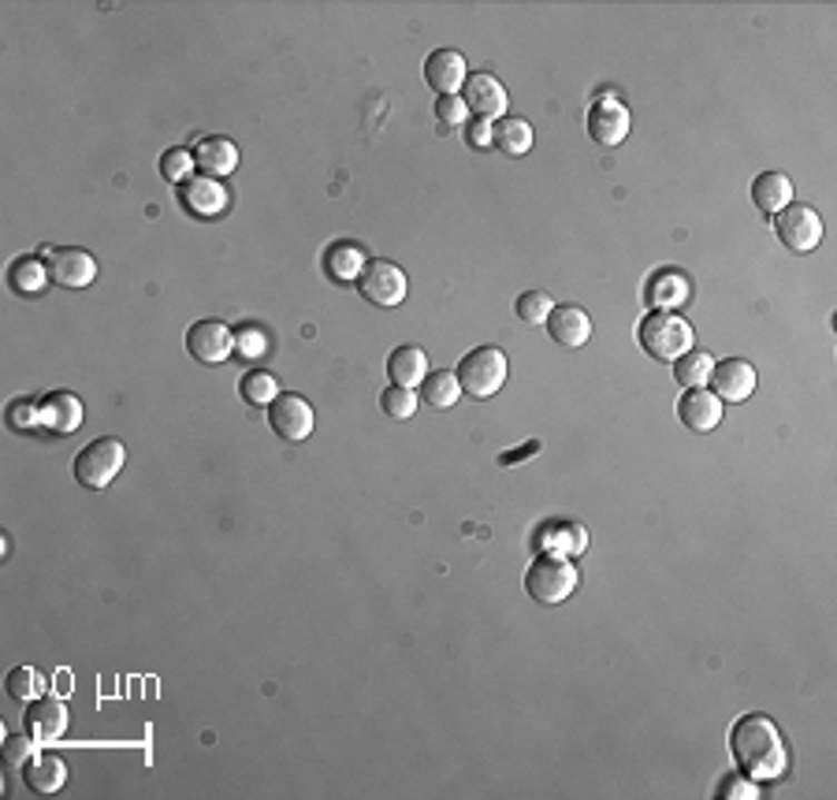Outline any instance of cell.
<instances>
[{"label":"cell","instance_id":"obj_1","mask_svg":"<svg viewBox=\"0 0 837 800\" xmlns=\"http://www.w3.org/2000/svg\"><path fill=\"white\" fill-rule=\"evenodd\" d=\"M730 752L748 778H781L789 767V749L778 722L767 715H745L730 730Z\"/></svg>","mask_w":837,"mask_h":800},{"label":"cell","instance_id":"obj_2","mask_svg":"<svg viewBox=\"0 0 837 800\" xmlns=\"http://www.w3.org/2000/svg\"><path fill=\"white\" fill-rule=\"evenodd\" d=\"M578 566H573V559H562V555H536L525 574V592L543 608H559V603H567L573 592H578Z\"/></svg>","mask_w":837,"mask_h":800},{"label":"cell","instance_id":"obj_3","mask_svg":"<svg viewBox=\"0 0 837 800\" xmlns=\"http://www.w3.org/2000/svg\"><path fill=\"white\" fill-rule=\"evenodd\" d=\"M637 339L644 354H651L656 362H678L681 354L692 350V324L678 317V313H648L637 328Z\"/></svg>","mask_w":837,"mask_h":800},{"label":"cell","instance_id":"obj_4","mask_svg":"<svg viewBox=\"0 0 837 800\" xmlns=\"http://www.w3.org/2000/svg\"><path fill=\"white\" fill-rule=\"evenodd\" d=\"M127 462V447L112 436H101L75 454V481L82 484L86 492H105L108 484L116 481V473L124 470Z\"/></svg>","mask_w":837,"mask_h":800},{"label":"cell","instance_id":"obj_5","mask_svg":"<svg viewBox=\"0 0 837 800\" xmlns=\"http://www.w3.org/2000/svg\"><path fill=\"white\" fill-rule=\"evenodd\" d=\"M506 373H510V362L503 350L495 347H476L470 350L465 358L459 362V369H454V376H459L462 392L473 395V398H492L499 395V387L506 384Z\"/></svg>","mask_w":837,"mask_h":800},{"label":"cell","instance_id":"obj_6","mask_svg":"<svg viewBox=\"0 0 837 800\" xmlns=\"http://www.w3.org/2000/svg\"><path fill=\"white\" fill-rule=\"evenodd\" d=\"M357 290H362V298L368 302V306L376 309H395L406 302V273L395 265V261H384V257H373L362 276H357Z\"/></svg>","mask_w":837,"mask_h":800},{"label":"cell","instance_id":"obj_7","mask_svg":"<svg viewBox=\"0 0 837 800\" xmlns=\"http://www.w3.org/2000/svg\"><path fill=\"white\" fill-rule=\"evenodd\" d=\"M775 231L778 243L786 246L789 254H811L815 246L823 243V216L811 209V205H797L792 201L789 209H781L775 216Z\"/></svg>","mask_w":837,"mask_h":800},{"label":"cell","instance_id":"obj_8","mask_svg":"<svg viewBox=\"0 0 837 800\" xmlns=\"http://www.w3.org/2000/svg\"><path fill=\"white\" fill-rule=\"evenodd\" d=\"M462 105L470 108L476 120H503L506 108H510V93H506V86L495 79V75L476 71V75H465Z\"/></svg>","mask_w":837,"mask_h":800},{"label":"cell","instance_id":"obj_9","mask_svg":"<svg viewBox=\"0 0 837 800\" xmlns=\"http://www.w3.org/2000/svg\"><path fill=\"white\" fill-rule=\"evenodd\" d=\"M187 350L194 362L201 365H220L235 354V332L224 320H198L187 332Z\"/></svg>","mask_w":837,"mask_h":800},{"label":"cell","instance_id":"obj_10","mask_svg":"<svg viewBox=\"0 0 837 800\" xmlns=\"http://www.w3.org/2000/svg\"><path fill=\"white\" fill-rule=\"evenodd\" d=\"M629 124H633V120H629V105L618 101L614 93L595 97L592 108H589V135H592V142H600L607 149L626 142Z\"/></svg>","mask_w":837,"mask_h":800},{"label":"cell","instance_id":"obj_11","mask_svg":"<svg viewBox=\"0 0 837 800\" xmlns=\"http://www.w3.org/2000/svg\"><path fill=\"white\" fill-rule=\"evenodd\" d=\"M532 544L543 555H562V559H578L589 547V529L581 522H570V517H554V522H543L532 536Z\"/></svg>","mask_w":837,"mask_h":800},{"label":"cell","instance_id":"obj_12","mask_svg":"<svg viewBox=\"0 0 837 800\" xmlns=\"http://www.w3.org/2000/svg\"><path fill=\"white\" fill-rule=\"evenodd\" d=\"M268 428L291 443L306 439L313 432V406L302 395H276L268 406Z\"/></svg>","mask_w":837,"mask_h":800},{"label":"cell","instance_id":"obj_13","mask_svg":"<svg viewBox=\"0 0 837 800\" xmlns=\"http://www.w3.org/2000/svg\"><path fill=\"white\" fill-rule=\"evenodd\" d=\"M49 276L57 287L82 290L97 279V261H93V254L79 250V246H63V250L49 254Z\"/></svg>","mask_w":837,"mask_h":800},{"label":"cell","instance_id":"obj_14","mask_svg":"<svg viewBox=\"0 0 837 800\" xmlns=\"http://www.w3.org/2000/svg\"><path fill=\"white\" fill-rule=\"evenodd\" d=\"M689 295H692V284H689V276L678 273V268H662V273H656L644 284V306L651 313L681 309L685 302H689Z\"/></svg>","mask_w":837,"mask_h":800},{"label":"cell","instance_id":"obj_15","mask_svg":"<svg viewBox=\"0 0 837 800\" xmlns=\"http://www.w3.org/2000/svg\"><path fill=\"white\" fill-rule=\"evenodd\" d=\"M23 727L38 744H49V741L63 738V730H68V708H63V700L38 697V700H30V704H27Z\"/></svg>","mask_w":837,"mask_h":800},{"label":"cell","instance_id":"obj_16","mask_svg":"<svg viewBox=\"0 0 837 800\" xmlns=\"http://www.w3.org/2000/svg\"><path fill=\"white\" fill-rule=\"evenodd\" d=\"M465 75H470V68H465V57H462L459 49H436V52H429V60H425V82L440 97H459Z\"/></svg>","mask_w":837,"mask_h":800},{"label":"cell","instance_id":"obj_17","mask_svg":"<svg viewBox=\"0 0 837 800\" xmlns=\"http://www.w3.org/2000/svg\"><path fill=\"white\" fill-rule=\"evenodd\" d=\"M715 395L722 398V403H748V395L756 392V369L741 358H726L711 369V381Z\"/></svg>","mask_w":837,"mask_h":800},{"label":"cell","instance_id":"obj_18","mask_svg":"<svg viewBox=\"0 0 837 800\" xmlns=\"http://www.w3.org/2000/svg\"><path fill=\"white\" fill-rule=\"evenodd\" d=\"M179 205L187 209L190 216H220L227 209V190L220 179L213 176H194L190 182H183L179 187Z\"/></svg>","mask_w":837,"mask_h":800},{"label":"cell","instance_id":"obj_19","mask_svg":"<svg viewBox=\"0 0 837 800\" xmlns=\"http://www.w3.org/2000/svg\"><path fill=\"white\" fill-rule=\"evenodd\" d=\"M543 328H548V335L559 347H570V350H578L592 339V320L581 306H554Z\"/></svg>","mask_w":837,"mask_h":800},{"label":"cell","instance_id":"obj_20","mask_svg":"<svg viewBox=\"0 0 837 800\" xmlns=\"http://www.w3.org/2000/svg\"><path fill=\"white\" fill-rule=\"evenodd\" d=\"M678 417L689 432H711L722 421V398L715 392H703V387H692V392L681 395Z\"/></svg>","mask_w":837,"mask_h":800},{"label":"cell","instance_id":"obj_21","mask_svg":"<svg viewBox=\"0 0 837 800\" xmlns=\"http://www.w3.org/2000/svg\"><path fill=\"white\" fill-rule=\"evenodd\" d=\"M82 425V403L71 392H52L41 398V428L52 436H71Z\"/></svg>","mask_w":837,"mask_h":800},{"label":"cell","instance_id":"obj_22","mask_svg":"<svg viewBox=\"0 0 837 800\" xmlns=\"http://www.w3.org/2000/svg\"><path fill=\"white\" fill-rule=\"evenodd\" d=\"M23 782H27L30 793L52 797V793H60L63 782H68V763L52 752L30 755V760L23 763Z\"/></svg>","mask_w":837,"mask_h":800},{"label":"cell","instance_id":"obj_23","mask_svg":"<svg viewBox=\"0 0 837 800\" xmlns=\"http://www.w3.org/2000/svg\"><path fill=\"white\" fill-rule=\"evenodd\" d=\"M194 165H198L201 176L224 179L238 168V149L235 142H227V138H216V135L201 138V142L194 146Z\"/></svg>","mask_w":837,"mask_h":800},{"label":"cell","instance_id":"obj_24","mask_svg":"<svg viewBox=\"0 0 837 800\" xmlns=\"http://www.w3.org/2000/svg\"><path fill=\"white\" fill-rule=\"evenodd\" d=\"M365 265H368V254L357 243H332L328 250H324V273H328L335 284H357Z\"/></svg>","mask_w":837,"mask_h":800},{"label":"cell","instance_id":"obj_25","mask_svg":"<svg viewBox=\"0 0 837 800\" xmlns=\"http://www.w3.org/2000/svg\"><path fill=\"white\" fill-rule=\"evenodd\" d=\"M752 201H756V209L767 213V216H778L781 209H789V205H792V182H789L786 171H764V176H756Z\"/></svg>","mask_w":837,"mask_h":800},{"label":"cell","instance_id":"obj_26","mask_svg":"<svg viewBox=\"0 0 837 800\" xmlns=\"http://www.w3.org/2000/svg\"><path fill=\"white\" fill-rule=\"evenodd\" d=\"M387 376H391V384H398V387L421 384L429 376L425 350L413 347V343H402V347H395V350L387 354Z\"/></svg>","mask_w":837,"mask_h":800},{"label":"cell","instance_id":"obj_27","mask_svg":"<svg viewBox=\"0 0 837 800\" xmlns=\"http://www.w3.org/2000/svg\"><path fill=\"white\" fill-rule=\"evenodd\" d=\"M492 146L503 157H525L532 149V124L521 120V116H503L492 127Z\"/></svg>","mask_w":837,"mask_h":800},{"label":"cell","instance_id":"obj_28","mask_svg":"<svg viewBox=\"0 0 837 800\" xmlns=\"http://www.w3.org/2000/svg\"><path fill=\"white\" fill-rule=\"evenodd\" d=\"M49 265L38 261L35 254H23L16 257L12 268H8V284H12L16 295H41V290L49 287Z\"/></svg>","mask_w":837,"mask_h":800},{"label":"cell","instance_id":"obj_29","mask_svg":"<svg viewBox=\"0 0 837 800\" xmlns=\"http://www.w3.org/2000/svg\"><path fill=\"white\" fill-rule=\"evenodd\" d=\"M421 398H425L432 409H451L462 398L459 376H454L451 369H440V373L429 369V376L421 381Z\"/></svg>","mask_w":837,"mask_h":800},{"label":"cell","instance_id":"obj_30","mask_svg":"<svg viewBox=\"0 0 837 800\" xmlns=\"http://www.w3.org/2000/svg\"><path fill=\"white\" fill-rule=\"evenodd\" d=\"M711 369H715L711 354L689 350V354H681V358L673 362V381H678L685 392H692V387H703L711 381Z\"/></svg>","mask_w":837,"mask_h":800},{"label":"cell","instance_id":"obj_31","mask_svg":"<svg viewBox=\"0 0 837 800\" xmlns=\"http://www.w3.org/2000/svg\"><path fill=\"white\" fill-rule=\"evenodd\" d=\"M4 689H8V697H12V700H23V704H30V700L46 697L49 678L41 674L38 666H16L12 674H8Z\"/></svg>","mask_w":837,"mask_h":800},{"label":"cell","instance_id":"obj_32","mask_svg":"<svg viewBox=\"0 0 837 800\" xmlns=\"http://www.w3.org/2000/svg\"><path fill=\"white\" fill-rule=\"evenodd\" d=\"M238 395H243V403L249 406H272V398L279 395V384L268 369H249L243 373V381H238Z\"/></svg>","mask_w":837,"mask_h":800},{"label":"cell","instance_id":"obj_33","mask_svg":"<svg viewBox=\"0 0 837 800\" xmlns=\"http://www.w3.org/2000/svg\"><path fill=\"white\" fill-rule=\"evenodd\" d=\"M551 309H554V302H551L548 295H543V290H525V295H518V302H514L518 320H521V324H532V328L548 324Z\"/></svg>","mask_w":837,"mask_h":800},{"label":"cell","instance_id":"obj_34","mask_svg":"<svg viewBox=\"0 0 837 800\" xmlns=\"http://www.w3.org/2000/svg\"><path fill=\"white\" fill-rule=\"evenodd\" d=\"M417 403L421 398L413 395V387H398V384H391L387 392L380 395V409H384L391 421H410L417 414Z\"/></svg>","mask_w":837,"mask_h":800},{"label":"cell","instance_id":"obj_35","mask_svg":"<svg viewBox=\"0 0 837 800\" xmlns=\"http://www.w3.org/2000/svg\"><path fill=\"white\" fill-rule=\"evenodd\" d=\"M194 149H183V146H176V149H168L165 157H160V176H165L168 182H176V187H183V182H190L194 179Z\"/></svg>","mask_w":837,"mask_h":800},{"label":"cell","instance_id":"obj_36","mask_svg":"<svg viewBox=\"0 0 837 800\" xmlns=\"http://www.w3.org/2000/svg\"><path fill=\"white\" fill-rule=\"evenodd\" d=\"M4 421H8V428H16V432L41 428V398H16V403L4 409Z\"/></svg>","mask_w":837,"mask_h":800},{"label":"cell","instance_id":"obj_37","mask_svg":"<svg viewBox=\"0 0 837 800\" xmlns=\"http://www.w3.org/2000/svg\"><path fill=\"white\" fill-rule=\"evenodd\" d=\"M265 350H268V335L260 332L257 324H246V328L235 332V354H238V358L257 362V358H265Z\"/></svg>","mask_w":837,"mask_h":800},{"label":"cell","instance_id":"obj_38","mask_svg":"<svg viewBox=\"0 0 837 800\" xmlns=\"http://www.w3.org/2000/svg\"><path fill=\"white\" fill-rule=\"evenodd\" d=\"M465 116H470V108L462 105V97H440V101H436L440 131H447V127H462Z\"/></svg>","mask_w":837,"mask_h":800},{"label":"cell","instance_id":"obj_39","mask_svg":"<svg viewBox=\"0 0 837 800\" xmlns=\"http://www.w3.org/2000/svg\"><path fill=\"white\" fill-rule=\"evenodd\" d=\"M719 797H726V800H756L759 789L748 774H730V778H722Z\"/></svg>","mask_w":837,"mask_h":800},{"label":"cell","instance_id":"obj_40","mask_svg":"<svg viewBox=\"0 0 837 800\" xmlns=\"http://www.w3.org/2000/svg\"><path fill=\"white\" fill-rule=\"evenodd\" d=\"M35 738L30 733H12V738H4V760L8 763H27L30 755H35Z\"/></svg>","mask_w":837,"mask_h":800},{"label":"cell","instance_id":"obj_41","mask_svg":"<svg viewBox=\"0 0 837 800\" xmlns=\"http://www.w3.org/2000/svg\"><path fill=\"white\" fill-rule=\"evenodd\" d=\"M492 120H476V116H473V120H470V127H465V142H470L473 149H488V146H492Z\"/></svg>","mask_w":837,"mask_h":800},{"label":"cell","instance_id":"obj_42","mask_svg":"<svg viewBox=\"0 0 837 800\" xmlns=\"http://www.w3.org/2000/svg\"><path fill=\"white\" fill-rule=\"evenodd\" d=\"M536 451H540V443L532 439V443H525V447H518V451H503V454H499V462H503V466H521V462H525L529 454H536Z\"/></svg>","mask_w":837,"mask_h":800}]
</instances>
